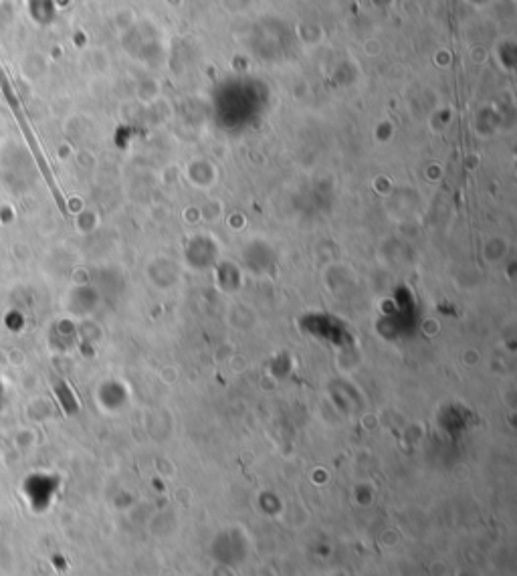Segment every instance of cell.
I'll return each instance as SVG.
<instances>
[{
    "instance_id": "obj_1",
    "label": "cell",
    "mask_w": 517,
    "mask_h": 576,
    "mask_svg": "<svg viewBox=\"0 0 517 576\" xmlns=\"http://www.w3.org/2000/svg\"><path fill=\"white\" fill-rule=\"evenodd\" d=\"M0 85H3V91H5V95H7V100H9V104L13 106V110H15V116L19 118V124H21V130H23V134L29 138V142H31V148H33V152H35V156H37V162H39V166L43 168V172H45V178L49 180V184H51V188L55 190V197L59 199V190L55 188V184H53V180H51V172H49V168H47V164H45V158H43V152L37 148V144H35V138H33V132H31V128H29V124H27V120L23 118V114H21V110H19V102L15 100V95H13V89H11V83L7 81V77H5V73H3V69H0ZM59 203H61V199H59ZM61 207H63V203H61Z\"/></svg>"
}]
</instances>
